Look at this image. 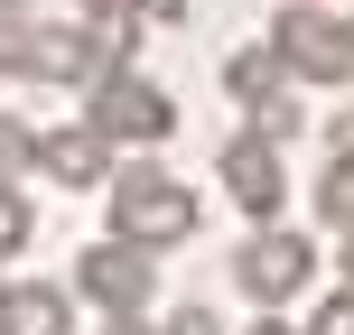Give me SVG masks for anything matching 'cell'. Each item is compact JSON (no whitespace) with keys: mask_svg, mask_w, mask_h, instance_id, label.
Instances as JSON below:
<instances>
[{"mask_svg":"<svg viewBox=\"0 0 354 335\" xmlns=\"http://www.w3.org/2000/svg\"><path fill=\"white\" fill-rule=\"evenodd\" d=\"M187 233H196V186L187 177H168V168H122L112 177V242L168 251V242H187Z\"/></svg>","mask_w":354,"mask_h":335,"instance_id":"cell-1","label":"cell"},{"mask_svg":"<svg viewBox=\"0 0 354 335\" xmlns=\"http://www.w3.org/2000/svg\"><path fill=\"white\" fill-rule=\"evenodd\" d=\"M270 56H280L289 75H308V84H345L354 75V37H345V19H326V10H280L270 19Z\"/></svg>","mask_w":354,"mask_h":335,"instance_id":"cell-2","label":"cell"},{"mask_svg":"<svg viewBox=\"0 0 354 335\" xmlns=\"http://www.w3.org/2000/svg\"><path fill=\"white\" fill-rule=\"evenodd\" d=\"M84 122L103 131V140H168V131H177V103L149 84V75L112 66L103 84H93V112H84Z\"/></svg>","mask_w":354,"mask_h":335,"instance_id":"cell-3","label":"cell"},{"mask_svg":"<svg viewBox=\"0 0 354 335\" xmlns=\"http://www.w3.org/2000/svg\"><path fill=\"white\" fill-rule=\"evenodd\" d=\"M233 270H243V289H252L261 307H280V298H299V289H308V270H317V242H299V233H252Z\"/></svg>","mask_w":354,"mask_h":335,"instance_id":"cell-4","label":"cell"},{"mask_svg":"<svg viewBox=\"0 0 354 335\" xmlns=\"http://www.w3.org/2000/svg\"><path fill=\"white\" fill-rule=\"evenodd\" d=\"M75 280H84V298H103L112 317H140V298H149V251H131V242H93L84 261H75Z\"/></svg>","mask_w":354,"mask_h":335,"instance_id":"cell-5","label":"cell"},{"mask_svg":"<svg viewBox=\"0 0 354 335\" xmlns=\"http://www.w3.org/2000/svg\"><path fill=\"white\" fill-rule=\"evenodd\" d=\"M224 186H233V205H243V214H280V195H289L280 149H270L261 131H243V140L224 149Z\"/></svg>","mask_w":354,"mask_h":335,"instance_id":"cell-6","label":"cell"},{"mask_svg":"<svg viewBox=\"0 0 354 335\" xmlns=\"http://www.w3.org/2000/svg\"><path fill=\"white\" fill-rule=\"evenodd\" d=\"M103 149H112V140H103L93 122H75V131H37V168H47L56 186H103V177H112Z\"/></svg>","mask_w":354,"mask_h":335,"instance_id":"cell-7","label":"cell"},{"mask_svg":"<svg viewBox=\"0 0 354 335\" xmlns=\"http://www.w3.org/2000/svg\"><path fill=\"white\" fill-rule=\"evenodd\" d=\"M93 28H47V37H19V66L28 75H56V84H75V75H93Z\"/></svg>","mask_w":354,"mask_h":335,"instance_id":"cell-8","label":"cell"},{"mask_svg":"<svg viewBox=\"0 0 354 335\" xmlns=\"http://www.w3.org/2000/svg\"><path fill=\"white\" fill-rule=\"evenodd\" d=\"M0 335H66V298L37 280H10L0 289Z\"/></svg>","mask_w":354,"mask_h":335,"instance_id":"cell-9","label":"cell"},{"mask_svg":"<svg viewBox=\"0 0 354 335\" xmlns=\"http://www.w3.org/2000/svg\"><path fill=\"white\" fill-rule=\"evenodd\" d=\"M224 84H233V93H243V103H252V112H261V103H270V93H280V56H270V47H243V56H233V66H224Z\"/></svg>","mask_w":354,"mask_h":335,"instance_id":"cell-10","label":"cell"},{"mask_svg":"<svg viewBox=\"0 0 354 335\" xmlns=\"http://www.w3.org/2000/svg\"><path fill=\"white\" fill-rule=\"evenodd\" d=\"M19 168H37V131L28 122H0V186H10Z\"/></svg>","mask_w":354,"mask_h":335,"instance_id":"cell-11","label":"cell"},{"mask_svg":"<svg viewBox=\"0 0 354 335\" xmlns=\"http://www.w3.org/2000/svg\"><path fill=\"white\" fill-rule=\"evenodd\" d=\"M19 242H28V195L0 186V251H19Z\"/></svg>","mask_w":354,"mask_h":335,"instance_id":"cell-12","label":"cell"},{"mask_svg":"<svg viewBox=\"0 0 354 335\" xmlns=\"http://www.w3.org/2000/svg\"><path fill=\"white\" fill-rule=\"evenodd\" d=\"M252 131H261V140H270V149H280V140H289V131H299V112H289V103H280V93H270V103H261V112H252Z\"/></svg>","mask_w":354,"mask_h":335,"instance_id":"cell-13","label":"cell"},{"mask_svg":"<svg viewBox=\"0 0 354 335\" xmlns=\"http://www.w3.org/2000/svg\"><path fill=\"white\" fill-rule=\"evenodd\" d=\"M317 335H354V289H336V298L317 307Z\"/></svg>","mask_w":354,"mask_h":335,"instance_id":"cell-14","label":"cell"},{"mask_svg":"<svg viewBox=\"0 0 354 335\" xmlns=\"http://www.w3.org/2000/svg\"><path fill=\"white\" fill-rule=\"evenodd\" d=\"M159 335H224V326H214V317H205V307H177V317H168Z\"/></svg>","mask_w":354,"mask_h":335,"instance_id":"cell-15","label":"cell"},{"mask_svg":"<svg viewBox=\"0 0 354 335\" xmlns=\"http://www.w3.org/2000/svg\"><path fill=\"white\" fill-rule=\"evenodd\" d=\"M103 335H159V326H131V317H112V326H103Z\"/></svg>","mask_w":354,"mask_h":335,"instance_id":"cell-16","label":"cell"},{"mask_svg":"<svg viewBox=\"0 0 354 335\" xmlns=\"http://www.w3.org/2000/svg\"><path fill=\"white\" fill-rule=\"evenodd\" d=\"M252 335H299V326H280V317H261V326H252Z\"/></svg>","mask_w":354,"mask_h":335,"instance_id":"cell-17","label":"cell"},{"mask_svg":"<svg viewBox=\"0 0 354 335\" xmlns=\"http://www.w3.org/2000/svg\"><path fill=\"white\" fill-rule=\"evenodd\" d=\"M345 289H354V233H345Z\"/></svg>","mask_w":354,"mask_h":335,"instance_id":"cell-18","label":"cell"},{"mask_svg":"<svg viewBox=\"0 0 354 335\" xmlns=\"http://www.w3.org/2000/svg\"><path fill=\"white\" fill-rule=\"evenodd\" d=\"M345 37H354V19H345Z\"/></svg>","mask_w":354,"mask_h":335,"instance_id":"cell-19","label":"cell"}]
</instances>
